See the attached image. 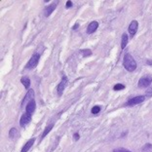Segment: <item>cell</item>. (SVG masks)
<instances>
[{"instance_id":"6da1fadb","label":"cell","mask_w":152,"mask_h":152,"mask_svg":"<svg viewBox=\"0 0 152 152\" xmlns=\"http://www.w3.org/2000/svg\"><path fill=\"white\" fill-rule=\"evenodd\" d=\"M123 64H124V67L126 68L128 71L132 72V71H134V69L137 68V63L136 61L134 60L133 56L129 53L125 54V56H124V58H123Z\"/></svg>"},{"instance_id":"7a4b0ae2","label":"cell","mask_w":152,"mask_h":152,"mask_svg":"<svg viewBox=\"0 0 152 152\" xmlns=\"http://www.w3.org/2000/svg\"><path fill=\"white\" fill-rule=\"evenodd\" d=\"M40 58V55L39 54H34L33 56L29 58V61H27V64H26L25 69H32L38 64V61H39Z\"/></svg>"},{"instance_id":"3957f363","label":"cell","mask_w":152,"mask_h":152,"mask_svg":"<svg viewBox=\"0 0 152 152\" xmlns=\"http://www.w3.org/2000/svg\"><path fill=\"white\" fill-rule=\"evenodd\" d=\"M146 96H134V98L130 99L125 103V106H133V105H136V104H139V103H141L142 102L145 101Z\"/></svg>"},{"instance_id":"277c9868","label":"cell","mask_w":152,"mask_h":152,"mask_svg":"<svg viewBox=\"0 0 152 152\" xmlns=\"http://www.w3.org/2000/svg\"><path fill=\"white\" fill-rule=\"evenodd\" d=\"M152 83V77L150 75H145V76H142L140 81H139V87L140 88H147L149 87Z\"/></svg>"},{"instance_id":"5b68a950","label":"cell","mask_w":152,"mask_h":152,"mask_svg":"<svg viewBox=\"0 0 152 152\" xmlns=\"http://www.w3.org/2000/svg\"><path fill=\"white\" fill-rule=\"evenodd\" d=\"M66 85H67V78L65 77V76H64L63 79H61V81L60 82V84L58 85V88H57L58 96L63 95V92L64 91V89H65V87H66Z\"/></svg>"},{"instance_id":"8992f818","label":"cell","mask_w":152,"mask_h":152,"mask_svg":"<svg viewBox=\"0 0 152 152\" xmlns=\"http://www.w3.org/2000/svg\"><path fill=\"white\" fill-rule=\"evenodd\" d=\"M30 120H31V115L27 112L23 113L20 119V125L22 127H26L30 122Z\"/></svg>"},{"instance_id":"52a82bcc","label":"cell","mask_w":152,"mask_h":152,"mask_svg":"<svg viewBox=\"0 0 152 152\" xmlns=\"http://www.w3.org/2000/svg\"><path fill=\"white\" fill-rule=\"evenodd\" d=\"M137 28H139V23H137V20H133V22L130 23L129 28H128L130 35L134 36V34H136V32L137 31Z\"/></svg>"},{"instance_id":"ba28073f","label":"cell","mask_w":152,"mask_h":152,"mask_svg":"<svg viewBox=\"0 0 152 152\" xmlns=\"http://www.w3.org/2000/svg\"><path fill=\"white\" fill-rule=\"evenodd\" d=\"M98 27H99V23L98 22H96V20H94V22H92V23H89V26L87 27V33L89 34H91V33H94L96 29H98Z\"/></svg>"},{"instance_id":"9c48e42d","label":"cell","mask_w":152,"mask_h":152,"mask_svg":"<svg viewBox=\"0 0 152 152\" xmlns=\"http://www.w3.org/2000/svg\"><path fill=\"white\" fill-rule=\"evenodd\" d=\"M33 96H34V91H33V90H29V91L26 93V96L23 98V101L22 102V105H25V103L27 102H29L33 101Z\"/></svg>"},{"instance_id":"30bf717a","label":"cell","mask_w":152,"mask_h":152,"mask_svg":"<svg viewBox=\"0 0 152 152\" xmlns=\"http://www.w3.org/2000/svg\"><path fill=\"white\" fill-rule=\"evenodd\" d=\"M36 108V103H35V101H31L29 102H27L26 104V111L27 113H29L30 115H32V113L34 112V110Z\"/></svg>"},{"instance_id":"8fae6325","label":"cell","mask_w":152,"mask_h":152,"mask_svg":"<svg viewBox=\"0 0 152 152\" xmlns=\"http://www.w3.org/2000/svg\"><path fill=\"white\" fill-rule=\"evenodd\" d=\"M34 141H35V139H30L28 141H26V143L23 145V147L22 148V151H20V152H27V151H28L30 149V147L33 145Z\"/></svg>"},{"instance_id":"7c38bea8","label":"cell","mask_w":152,"mask_h":152,"mask_svg":"<svg viewBox=\"0 0 152 152\" xmlns=\"http://www.w3.org/2000/svg\"><path fill=\"white\" fill-rule=\"evenodd\" d=\"M56 5H57V3H53V4H51L50 6L46 7V8H45V16L49 17L51 14L54 12V10L56 9Z\"/></svg>"},{"instance_id":"4fadbf2b","label":"cell","mask_w":152,"mask_h":152,"mask_svg":"<svg viewBox=\"0 0 152 152\" xmlns=\"http://www.w3.org/2000/svg\"><path fill=\"white\" fill-rule=\"evenodd\" d=\"M20 82H22V84L25 86L26 89H28L29 88V85H30V79L28 77H26V76H23L20 79Z\"/></svg>"},{"instance_id":"5bb4252c","label":"cell","mask_w":152,"mask_h":152,"mask_svg":"<svg viewBox=\"0 0 152 152\" xmlns=\"http://www.w3.org/2000/svg\"><path fill=\"white\" fill-rule=\"evenodd\" d=\"M128 40H129L128 35H127L126 33H124L123 35H122V39H121V48H122V49H125V47L127 46Z\"/></svg>"},{"instance_id":"9a60e30c","label":"cell","mask_w":152,"mask_h":152,"mask_svg":"<svg viewBox=\"0 0 152 152\" xmlns=\"http://www.w3.org/2000/svg\"><path fill=\"white\" fill-rule=\"evenodd\" d=\"M53 127H54V124H50V125L48 126V127L46 128V129L44 130V132H43V134H42V136H41V140H43L44 137H46L48 134H49L50 131H51L52 129H53Z\"/></svg>"},{"instance_id":"2e32d148","label":"cell","mask_w":152,"mask_h":152,"mask_svg":"<svg viewBox=\"0 0 152 152\" xmlns=\"http://www.w3.org/2000/svg\"><path fill=\"white\" fill-rule=\"evenodd\" d=\"M80 53H82L83 57H88V56H91L92 55V51L89 49H84V50H81Z\"/></svg>"},{"instance_id":"e0dca14e","label":"cell","mask_w":152,"mask_h":152,"mask_svg":"<svg viewBox=\"0 0 152 152\" xmlns=\"http://www.w3.org/2000/svg\"><path fill=\"white\" fill-rule=\"evenodd\" d=\"M123 89H125V86L123 84H116V85H114V87H113L114 91H120V90H123Z\"/></svg>"},{"instance_id":"ac0fdd59","label":"cell","mask_w":152,"mask_h":152,"mask_svg":"<svg viewBox=\"0 0 152 152\" xmlns=\"http://www.w3.org/2000/svg\"><path fill=\"white\" fill-rule=\"evenodd\" d=\"M16 134H17V129H16V128H12V129L10 130L9 137H15Z\"/></svg>"},{"instance_id":"d6986e66","label":"cell","mask_w":152,"mask_h":152,"mask_svg":"<svg viewBox=\"0 0 152 152\" xmlns=\"http://www.w3.org/2000/svg\"><path fill=\"white\" fill-rule=\"evenodd\" d=\"M99 111H101V106H99V105H96V106H94V107L92 108V113L93 114H98Z\"/></svg>"},{"instance_id":"ffe728a7","label":"cell","mask_w":152,"mask_h":152,"mask_svg":"<svg viewBox=\"0 0 152 152\" xmlns=\"http://www.w3.org/2000/svg\"><path fill=\"white\" fill-rule=\"evenodd\" d=\"M113 152H131V151H130V150H128V149H126V148L120 147V148H116V149H114Z\"/></svg>"},{"instance_id":"44dd1931","label":"cell","mask_w":152,"mask_h":152,"mask_svg":"<svg viewBox=\"0 0 152 152\" xmlns=\"http://www.w3.org/2000/svg\"><path fill=\"white\" fill-rule=\"evenodd\" d=\"M146 96H148V98L152 96V86L147 89V91H146Z\"/></svg>"},{"instance_id":"7402d4cb","label":"cell","mask_w":152,"mask_h":152,"mask_svg":"<svg viewBox=\"0 0 152 152\" xmlns=\"http://www.w3.org/2000/svg\"><path fill=\"white\" fill-rule=\"evenodd\" d=\"M65 6H66V9L67 8H71V7H72V2L71 1H67L66 5H65Z\"/></svg>"},{"instance_id":"603a6c76","label":"cell","mask_w":152,"mask_h":152,"mask_svg":"<svg viewBox=\"0 0 152 152\" xmlns=\"http://www.w3.org/2000/svg\"><path fill=\"white\" fill-rule=\"evenodd\" d=\"M73 139H74L75 140H79V134H78L77 133L73 134Z\"/></svg>"},{"instance_id":"cb8c5ba5","label":"cell","mask_w":152,"mask_h":152,"mask_svg":"<svg viewBox=\"0 0 152 152\" xmlns=\"http://www.w3.org/2000/svg\"><path fill=\"white\" fill-rule=\"evenodd\" d=\"M78 26H79V25H78V23H75V25H74L73 26H72V29H73V30L77 29V28H78Z\"/></svg>"}]
</instances>
